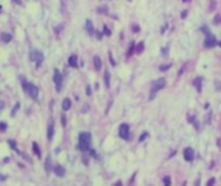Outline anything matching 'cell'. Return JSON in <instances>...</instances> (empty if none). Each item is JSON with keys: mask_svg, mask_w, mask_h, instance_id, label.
<instances>
[{"mask_svg": "<svg viewBox=\"0 0 221 186\" xmlns=\"http://www.w3.org/2000/svg\"><path fill=\"white\" fill-rule=\"evenodd\" d=\"M0 38H1V40L4 41V43H9V41L12 40V35L8 32H3L1 35H0Z\"/></svg>", "mask_w": 221, "mask_h": 186, "instance_id": "cell-16", "label": "cell"}, {"mask_svg": "<svg viewBox=\"0 0 221 186\" xmlns=\"http://www.w3.org/2000/svg\"><path fill=\"white\" fill-rule=\"evenodd\" d=\"M91 142H92V136L89 132H82L79 134V147L82 151H88L91 149Z\"/></svg>", "mask_w": 221, "mask_h": 186, "instance_id": "cell-1", "label": "cell"}, {"mask_svg": "<svg viewBox=\"0 0 221 186\" xmlns=\"http://www.w3.org/2000/svg\"><path fill=\"white\" fill-rule=\"evenodd\" d=\"M70 107H71V100L70 98H65L62 101V110L67 111V110H70Z\"/></svg>", "mask_w": 221, "mask_h": 186, "instance_id": "cell-15", "label": "cell"}, {"mask_svg": "<svg viewBox=\"0 0 221 186\" xmlns=\"http://www.w3.org/2000/svg\"><path fill=\"white\" fill-rule=\"evenodd\" d=\"M114 186H123V183H122V181H118L117 183H115Z\"/></svg>", "mask_w": 221, "mask_h": 186, "instance_id": "cell-37", "label": "cell"}, {"mask_svg": "<svg viewBox=\"0 0 221 186\" xmlns=\"http://www.w3.org/2000/svg\"><path fill=\"white\" fill-rule=\"evenodd\" d=\"M53 172H55V175L58 176V177H63V176H65V168H63L62 165H55Z\"/></svg>", "mask_w": 221, "mask_h": 186, "instance_id": "cell-10", "label": "cell"}, {"mask_svg": "<svg viewBox=\"0 0 221 186\" xmlns=\"http://www.w3.org/2000/svg\"><path fill=\"white\" fill-rule=\"evenodd\" d=\"M53 80H55V84H56V90H57V92H61V89H62V75H61V72L58 71L57 69L55 70Z\"/></svg>", "mask_w": 221, "mask_h": 186, "instance_id": "cell-5", "label": "cell"}, {"mask_svg": "<svg viewBox=\"0 0 221 186\" xmlns=\"http://www.w3.org/2000/svg\"><path fill=\"white\" fill-rule=\"evenodd\" d=\"M193 85L197 88L198 92H202V78H195L194 82H193Z\"/></svg>", "mask_w": 221, "mask_h": 186, "instance_id": "cell-13", "label": "cell"}, {"mask_svg": "<svg viewBox=\"0 0 221 186\" xmlns=\"http://www.w3.org/2000/svg\"><path fill=\"white\" fill-rule=\"evenodd\" d=\"M169 67H171V65H163V66L159 67V70H160V71H166V70H168Z\"/></svg>", "mask_w": 221, "mask_h": 186, "instance_id": "cell-27", "label": "cell"}, {"mask_svg": "<svg viewBox=\"0 0 221 186\" xmlns=\"http://www.w3.org/2000/svg\"><path fill=\"white\" fill-rule=\"evenodd\" d=\"M51 169H52V159H51V156H47V160H45V170H47V173H49Z\"/></svg>", "mask_w": 221, "mask_h": 186, "instance_id": "cell-17", "label": "cell"}, {"mask_svg": "<svg viewBox=\"0 0 221 186\" xmlns=\"http://www.w3.org/2000/svg\"><path fill=\"white\" fill-rule=\"evenodd\" d=\"M30 59L36 63V67H40V65H42L43 61H44V54H43V52H40L39 49H32V51L30 52Z\"/></svg>", "mask_w": 221, "mask_h": 186, "instance_id": "cell-4", "label": "cell"}, {"mask_svg": "<svg viewBox=\"0 0 221 186\" xmlns=\"http://www.w3.org/2000/svg\"><path fill=\"white\" fill-rule=\"evenodd\" d=\"M106 9H107L106 7H100V8H98V13H106V12H107Z\"/></svg>", "mask_w": 221, "mask_h": 186, "instance_id": "cell-31", "label": "cell"}, {"mask_svg": "<svg viewBox=\"0 0 221 186\" xmlns=\"http://www.w3.org/2000/svg\"><path fill=\"white\" fill-rule=\"evenodd\" d=\"M135 51H136V45H135V43H131V46H129V49H128V56H132L133 53H135Z\"/></svg>", "mask_w": 221, "mask_h": 186, "instance_id": "cell-20", "label": "cell"}, {"mask_svg": "<svg viewBox=\"0 0 221 186\" xmlns=\"http://www.w3.org/2000/svg\"><path fill=\"white\" fill-rule=\"evenodd\" d=\"M86 30H87V32H88L89 35H93V34H94V27H93V23H92L91 20H87V22H86Z\"/></svg>", "mask_w": 221, "mask_h": 186, "instance_id": "cell-11", "label": "cell"}, {"mask_svg": "<svg viewBox=\"0 0 221 186\" xmlns=\"http://www.w3.org/2000/svg\"><path fill=\"white\" fill-rule=\"evenodd\" d=\"M163 182H164V186H171V178H169V176H166L163 178Z\"/></svg>", "mask_w": 221, "mask_h": 186, "instance_id": "cell-23", "label": "cell"}, {"mask_svg": "<svg viewBox=\"0 0 221 186\" xmlns=\"http://www.w3.org/2000/svg\"><path fill=\"white\" fill-rule=\"evenodd\" d=\"M61 28H63V25H60V26H57V27H56V34H60Z\"/></svg>", "mask_w": 221, "mask_h": 186, "instance_id": "cell-34", "label": "cell"}, {"mask_svg": "<svg viewBox=\"0 0 221 186\" xmlns=\"http://www.w3.org/2000/svg\"><path fill=\"white\" fill-rule=\"evenodd\" d=\"M148 136H149V133L148 132H144L140 136V138H138V142H142V141H145L146 138H148Z\"/></svg>", "mask_w": 221, "mask_h": 186, "instance_id": "cell-22", "label": "cell"}, {"mask_svg": "<svg viewBox=\"0 0 221 186\" xmlns=\"http://www.w3.org/2000/svg\"><path fill=\"white\" fill-rule=\"evenodd\" d=\"M53 134H55V121L49 120V123H48V129H47V138H48V141H52Z\"/></svg>", "mask_w": 221, "mask_h": 186, "instance_id": "cell-8", "label": "cell"}, {"mask_svg": "<svg viewBox=\"0 0 221 186\" xmlns=\"http://www.w3.org/2000/svg\"><path fill=\"white\" fill-rule=\"evenodd\" d=\"M69 66L78 67V57H76L75 54H73V56L69 57Z\"/></svg>", "mask_w": 221, "mask_h": 186, "instance_id": "cell-12", "label": "cell"}, {"mask_svg": "<svg viewBox=\"0 0 221 186\" xmlns=\"http://www.w3.org/2000/svg\"><path fill=\"white\" fill-rule=\"evenodd\" d=\"M32 150H34V152L38 155V156H40V150H39V147H38L36 142H34V144H32Z\"/></svg>", "mask_w": 221, "mask_h": 186, "instance_id": "cell-21", "label": "cell"}, {"mask_svg": "<svg viewBox=\"0 0 221 186\" xmlns=\"http://www.w3.org/2000/svg\"><path fill=\"white\" fill-rule=\"evenodd\" d=\"M1 10H3V8H1V7H0V13H1Z\"/></svg>", "mask_w": 221, "mask_h": 186, "instance_id": "cell-42", "label": "cell"}, {"mask_svg": "<svg viewBox=\"0 0 221 186\" xmlns=\"http://www.w3.org/2000/svg\"><path fill=\"white\" fill-rule=\"evenodd\" d=\"M119 137L123 140H128L129 138V125L127 123L120 124L119 127Z\"/></svg>", "mask_w": 221, "mask_h": 186, "instance_id": "cell-6", "label": "cell"}, {"mask_svg": "<svg viewBox=\"0 0 221 186\" xmlns=\"http://www.w3.org/2000/svg\"><path fill=\"white\" fill-rule=\"evenodd\" d=\"M184 158L186 162H191L194 159V151L191 147H185L184 149Z\"/></svg>", "mask_w": 221, "mask_h": 186, "instance_id": "cell-9", "label": "cell"}, {"mask_svg": "<svg viewBox=\"0 0 221 186\" xmlns=\"http://www.w3.org/2000/svg\"><path fill=\"white\" fill-rule=\"evenodd\" d=\"M20 108V103H16V106L13 107V110H12V116H14L16 115V113H17V110Z\"/></svg>", "mask_w": 221, "mask_h": 186, "instance_id": "cell-25", "label": "cell"}, {"mask_svg": "<svg viewBox=\"0 0 221 186\" xmlns=\"http://www.w3.org/2000/svg\"><path fill=\"white\" fill-rule=\"evenodd\" d=\"M164 87H166V79H164V78H160V79L155 80V82L153 83V87H151V90H150V100H153V98L155 97L156 93H158L160 89H163Z\"/></svg>", "mask_w": 221, "mask_h": 186, "instance_id": "cell-3", "label": "cell"}, {"mask_svg": "<svg viewBox=\"0 0 221 186\" xmlns=\"http://www.w3.org/2000/svg\"><path fill=\"white\" fill-rule=\"evenodd\" d=\"M8 144H9V146H11L13 150L18 151V150H17V146H16V141H13V140H9V141H8Z\"/></svg>", "mask_w": 221, "mask_h": 186, "instance_id": "cell-24", "label": "cell"}, {"mask_svg": "<svg viewBox=\"0 0 221 186\" xmlns=\"http://www.w3.org/2000/svg\"><path fill=\"white\" fill-rule=\"evenodd\" d=\"M93 63H94V69L96 70H101L102 67V61L98 56H94L93 57Z\"/></svg>", "mask_w": 221, "mask_h": 186, "instance_id": "cell-14", "label": "cell"}, {"mask_svg": "<svg viewBox=\"0 0 221 186\" xmlns=\"http://www.w3.org/2000/svg\"><path fill=\"white\" fill-rule=\"evenodd\" d=\"M215 185V178H210L207 182V186H213Z\"/></svg>", "mask_w": 221, "mask_h": 186, "instance_id": "cell-30", "label": "cell"}, {"mask_svg": "<svg viewBox=\"0 0 221 186\" xmlns=\"http://www.w3.org/2000/svg\"><path fill=\"white\" fill-rule=\"evenodd\" d=\"M195 186H199V180L195 181Z\"/></svg>", "mask_w": 221, "mask_h": 186, "instance_id": "cell-40", "label": "cell"}, {"mask_svg": "<svg viewBox=\"0 0 221 186\" xmlns=\"http://www.w3.org/2000/svg\"><path fill=\"white\" fill-rule=\"evenodd\" d=\"M132 30H133V32H138V31H140V27H138L137 25H133L132 26Z\"/></svg>", "mask_w": 221, "mask_h": 186, "instance_id": "cell-33", "label": "cell"}, {"mask_svg": "<svg viewBox=\"0 0 221 186\" xmlns=\"http://www.w3.org/2000/svg\"><path fill=\"white\" fill-rule=\"evenodd\" d=\"M5 129H7V124L5 123H4V121H1V123H0V131H5Z\"/></svg>", "mask_w": 221, "mask_h": 186, "instance_id": "cell-29", "label": "cell"}, {"mask_svg": "<svg viewBox=\"0 0 221 186\" xmlns=\"http://www.w3.org/2000/svg\"><path fill=\"white\" fill-rule=\"evenodd\" d=\"M217 45V40L216 38L212 35V34H208L206 35V40H204V46L206 48H212V46Z\"/></svg>", "mask_w": 221, "mask_h": 186, "instance_id": "cell-7", "label": "cell"}, {"mask_svg": "<svg viewBox=\"0 0 221 186\" xmlns=\"http://www.w3.org/2000/svg\"><path fill=\"white\" fill-rule=\"evenodd\" d=\"M104 79H105V85H106V88H109L110 87V72L107 71V70L104 74Z\"/></svg>", "mask_w": 221, "mask_h": 186, "instance_id": "cell-18", "label": "cell"}, {"mask_svg": "<svg viewBox=\"0 0 221 186\" xmlns=\"http://www.w3.org/2000/svg\"><path fill=\"white\" fill-rule=\"evenodd\" d=\"M220 20H221V16L217 14V16L215 17V23H216V25H218V23H220Z\"/></svg>", "mask_w": 221, "mask_h": 186, "instance_id": "cell-32", "label": "cell"}, {"mask_svg": "<svg viewBox=\"0 0 221 186\" xmlns=\"http://www.w3.org/2000/svg\"><path fill=\"white\" fill-rule=\"evenodd\" d=\"M128 1H131V0H128Z\"/></svg>", "mask_w": 221, "mask_h": 186, "instance_id": "cell-43", "label": "cell"}, {"mask_svg": "<svg viewBox=\"0 0 221 186\" xmlns=\"http://www.w3.org/2000/svg\"><path fill=\"white\" fill-rule=\"evenodd\" d=\"M21 80H22V87H24V90L31 98L36 100L38 96H39V89H38V87H36V85H34V84H31V83L26 82V80H25V78H21Z\"/></svg>", "mask_w": 221, "mask_h": 186, "instance_id": "cell-2", "label": "cell"}, {"mask_svg": "<svg viewBox=\"0 0 221 186\" xmlns=\"http://www.w3.org/2000/svg\"><path fill=\"white\" fill-rule=\"evenodd\" d=\"M144 48H145V44H144V41H141V43L138 44L137 46H136V53H138V54L142 53V52H144Z\"/></svg>", "mask_w": 221, "mask_h": 186, "instance_id": "cell-19", "label": "cell"}, {"mask_svg": "<svg viewBox=\"0 0 221 186\" xmlns=\"http://www.w3.org/2000/svg\"><path fill=\"white\" fill-rule=\"evenodd\" d=\"M87 94H88V96L92 94V89H91V87H89V85H87Z\"/></svg>", "mask_w": 221, "mask_h": 186, "instance_id": "cell-36", "label": "cell"}, {"mask_svg": "<svg viewBox=\"0 0 221 186\" xmlns=\"http://www.w3.org/2000/svg\"><path fill=\"white\" fill-rule=\"evenodd\" d=\"M186 14H187V13H186V10H185V12H182L181 17H182V18H185V17H186Z\"/></svg>", "mask_w": 221, "mask_h": 186, "instance_id": "cell-39", "label": "cell"}, {"mask_svg": "<svg viewBox=\"0 0 221 186\" xmlns=\"http://www.w3.org/2000/svg\"><path fill=\"white\" fill-rule=\"evenodd\" d=\"M5 176H3V175H0V181H4V180H5Z\"/></svg>", "mask_w": 221, "mask_h": 186, "instance_id": "cell-38", "label": "cell"}, {"mask_svg": "<svg viewBox=\"0 0 221 186\" xmlns=\"http://www.w3.org/2000/svg\"><path fill=\"white\" fill-rule=\"evenodd\" d=\"M109 56H110V63H111V65H113V66H115V61H114V58H113V56H111V53H110V54H109Z\"/></svg>", "mask_w": 221, "mask_h": 186, "instance_id": "cell-35", "label": "cell"}, {"mask_svg": "<svg viewBox=\"0 0 221 186\" xmlns=\"http://www.w3.org/2000/svg\"><path fill=\"white\" fill-rule=\"evenodd\" d=\"M217 44H218V45H220V46H221V41H218V43H217Z\"/></svg>", "mask_w": 221, "mask_h": 186, "instance_id": "cell-41", "label": "cell"}, {"mask_svg": "<svg viewBox=\"0 0 221 186\" xmlns=\"http://www.w3.org/2000/svg\"><path fill=\"white\" fill-rule=\"evenodd\" d=\"M104 32H105V35H111V31L109 30V27H107V26H104Z\"/></svg>", "mask_w": 221, "mask_h": 186, "instance_id": "cell-26", "label": "cell"}, {"mask_svg": "<svg viewBox=\"0 0 221 186\" xmlns=\"http://www.w3.org/2000/svg\"><path fill=\"white\" fill-rule=\"evenodd\" d=\"M61 124H62V127H66V116L62 114V116H61Z\"/></svg>", "mask_w": 221, "mask_h": 186, "instance_id": "cell-28", "label": "cell"}]
</instances>
